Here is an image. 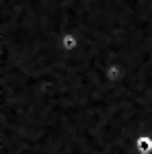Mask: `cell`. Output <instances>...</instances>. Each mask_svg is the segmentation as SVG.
<instances>
[{
	"instance_id": "cell-2",
	"label": "cell",
	"mask_w": 152,
	"mask_h": 154,
	"mask_svg": "<svg viewBox=\"0 0 152 154\" xmlns=\"http://www.w3.org/2000/svg\"><path fill=\"white\" fill-rule=\"evenodd\" d=\"M103 78L111 84L119 82V80L123 78V66H121V64H109L105 68V72H103Z\"/></svg>"
},
{
	"instance_id": "cell-1",
	"label": "cell",
	"mask_w": 152,
	"mask_h": 154,
	"mask_svg": "<svg viewBox=\"0 0 152 154\" xmlns=\"http://www.w3.org/2000/svg\"><path fill=\"white\" fill-rule=\"evenodd\" d=\"M58 45H60V49H64L66 54H74V51H78V48H80V39H78L76 33L68 31V33H64V35L60 37Z\"/></svg>"
},
{
	"instance_id": "cell-3",
	"label": "cell",
	"mask_w": 152,
	"mask_h": 154,
	"mask_svg": "<svg viewBox=\"0 0 152 154\" xmlns=\"http://www.w3.org/2000/svg\"><path fill=\"white\" fill-rule=\"evenodd\" d=\"M134 150L138 154H152V136L150 134H142L134 142Z\"/></svg>"
}]
</instances>
